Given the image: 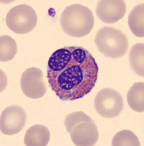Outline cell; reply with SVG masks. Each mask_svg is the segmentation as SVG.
Listing matches in <instances>:
<instances>
[{"label":"cell","mask_w":144,"mask_h":146,"mask_svg":"<svg viewBox=\"0 0 144 146\" xmlns=\"http://www.w3.org/2000/svg\"><path fill=\"white\" fill-rule=\"evenodd\" d=\"M7 27L15 34L31 32L37 24V15L31 6L19 5L12 7L5 18Z\"/></svg>","instance_id":"5b68a950"},{"label":"cell","mask_w":144,"mask_h":146,"mask_svg":"<svg viewBox=\"0 0 144 146\" xmlns=\"http://www.w3.org/2000/svg\"><path fill=\"white\" fill-rule=\"evenodd\" d=\"M20 87L26 96L31 99L43 97L47 91L43 73L37 67H30L23 73Z\"/></svg>","instance_id":"52a82bcc"},{"label":"cell","mask_w":144,"mask_h":146,"mask_svg":"<svg viewBox=\"0 0 144 146\" xmlns=\"http://www.w3.org/2000/svg\"><path fill=\"white\" fill-rule=\"evenodd\" d=\"M126 3L122 0H101L98 2L96 13L100 20L106 23H114L126 13Z\"/></svg>","instance_id":"9c48e42d"},{"label":"cell","mask_w":144,"mask_h":146,"mask_svg":"<svg viewBox=\"0 0 144 146\" xmlns=\"http://www.w3.org/2000/svg\"><path fill=\"white\" fill-rule=\"evenodd\" d=\"M98 75L95 59L82 46L60 48L48 60V83L62 101H74L88 94L95 86Z\"/></svg>","instance_id":"6da1fadb"},{"label":"cell","mask_w":144,"mask_h":146,"mask_svg":"<svg viewBox=\"0 0 144 146\" xmlns=\"http://www.w3.org/2000/svg\"><path fill=\"white\" fill-rule=\"evenodd\" d=\"M63 32L74 37H83L91 32L95 18L90 9L80 4L66 7L60 20Z\"/></svg>","instance_id":"7a4b0ae2"},{"label":"cell","mask_w":144,"mask_h":146,"mask_svg":"<svg viewBox=\"0 0 144 146\" xmlns=\"http://www.w3.org/2000/svg\"><path fill=\"white\" fill-rule=\"evenodd\" d=\"M64 124L75 145L92 146L98 142L99 133L97 126L84 112L68 114L65 119Z\"/></svg>","instance_id":"3957f363"},{"label":"cell","mask_w":144,"mask_h":146,"mask_svg":"<svg viewBox=\"0 0 144 146\" xmlns=\"http://www.w3.org/2000/svg\"><path fill=\"white\" fill-rule=\"evenodd\" d=\"M127 100L130 108L137 113L144 111V83H135L128 91Z\"/></svg>","instance_id":"7c38bea8"},{"label":"cell","mask_w":144,"mask_h":146,"mask_svg":"<svg viewBox=\"0 0 144 146\" xmlns=\"http://www.w3.org/2000/svg\"><path fill=\"white\" fill-rule=\"evenodd\" d=\"M95 109L103 118H114L121 114L124 108L122 96L116 90L105 88L97 94L94 100Z\"/></svg>","instance_id":"8992f818"},{"label":"cell","mask_w":144,"mask_h":146,"mask_svg":"<svg viewBox=\"0 0 144 146\" xmlns=\"http://www.w3.org/2000/svg\"><path fill=\"white\" fill-rule=\"evenodd\" d=\"M26 120V113L22 107L18 105L7 107L1 114V131L5 135L18 134L25 126Z\"/></svg>","instance_id":"ba28073f"},{"label":"cell","mask_w":144,"mask_h":146,"mask_svg":"<svg viewBox=\"0 0 144 146\" xmlns=\"http://www.w3.org/2000/svg\"><path fill=\"white\" fill-rule=\"evenodd\" d=\"M95 43L98 50L106 57L117 58L128 51V37L120 30L104 27L100 29L95 37Z\"/></svg>","instance_id":"277c9868"},{"label":"cell","mask_w":144,"mask_h":146,"mask_svg":"<svg viewBox=\"0 0 144 146\" xmlns=\"http://www.w3.org/2000/svg\"><path fill=\"white\" fill-rule=\"evenodd\" d=\"M128 25L133 35L144 36V4L136 5L128 16Z\"/></svg>","instance_id":"8fae6325"},{"label":"cell","mask_w":144,"mask_h":146,"mask_svg":"<svg viewBox=\"0 0 144 146\" xmlns=\"http://www.w3.org/2000/svg\"><path fill=\"white\" fill-rule=\"evenodd\" d=\"M50 132L43 125H34L26 132L24 144L27 146H45L49 143Z\"/></svg>","instance_id":"30bf717a"},{"label":"cell","mask_w":144,"mask_h":146,"mask_svg":"<svg viewBox=\"0 0 144 146\" xmlns=\"http://www.w3.org/2000/svg\"><path fill=\"white\" fill-rule=\"evenodd\" d=\"M17 43L15 40L7 35L0 37V61L9 62L15 57L17 53Z\"/></svg>","instance_id":"5bb4252c"},{"label":"cell","mask_w":144,"mask_h":146,"mask_svg":"<svg viewBox=\"0 0 144 146\" xmlns=\"http://www.w3.org/2000/svg\"><path fill=\"white\" fill-rule=\"evenodd\" d=\"M112 146H140L139 139L130 130H122L113 137Z\"/></svg>","instance_id":"9a60e30c"},{"label":"cell","mask_w":144,"mask_h":146,"mask_svg":"<svg viewBox=\"0 0 144 146\" xmlns=\"http://www.w3.org/2000/svg\"><path fill=\"white\" fill-rule=\"evenodd\" d=\"M131 68L137 75L144 76V44L137 43L131 48L129 55Z\"/></svg>","instance_id":"4fadbf2b"}]
</instances>
